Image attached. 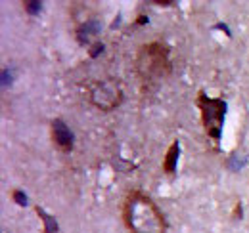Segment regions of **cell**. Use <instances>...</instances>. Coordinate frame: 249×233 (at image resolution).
<instances>
[{"instance_id": "ba28073f", "label": "cell", "mask_w": 249, "mask_h": 233, "mask_svg": "<svg viewBox=\"0 0 249 233\" xmlns=\"http://www.w3.org/2000/svg\"><path fill=\"white\" fill-rule=\"evenodd\" d=\"M23 6L27 8V12H29V14H36V12L40 10V2H25Z\"/></svg>"}, {"instance_id": "277c9868", "label": "cell", "mask_w": 249, "mask_h": 233, "mask_svg": "<svg viewBox=\"0 0 249 233\" xmlns=\"http://www.w3.org/2000/svg\"><path fill=\"white\" fill-rule=\"evenodd\" d=\"M90 101L98 109L102 111H111L115 109L119 103H121V98H123V92L119 88L117 81H98L90 86Z\"/></svg>"}, {"instance_id": "9c48e42d", "label": "cell", "mask_w": 249, "mask_h": 233, "mask_svg": "<svg viewBox=\"0 0 249 233\" xmlns=\"http://www.w3.org/2000/svg\"><path fill=\"white\" fill-rule=\"evenodd\" d=\"M14 199L21 204V206H25V204H27V197H25V195H21L19 191H14Z\"/></svg>"}, {"instance_id": "52a82bcc", "label": "cell", "mask_w": 249, "mask_h": 233, "mask_svg": "<svg viewBox=\"0 0 249 233\" xmlns=\"http://www.w3.org/2000/svg\"><path fill=\"white\" fill-rule=\"evenodd\" d=\"M36 214L44 220V226H46V230H44V233H56L58 232V224H56V220L52 218V216H48L44 210H40V208H36Z\"/></svg>"}, {"instance_id": "3957f363", "label": "cell", "mask_w": 249, "mask_h": 233, "mask_svg": "<svg viewBox=\"0 0 249 233\" xmlns=\"http://www.w3.org/2000/svg\"><path fill=\"white\" fill-rule=\"evenodd\" d=\"M197 107L201 111V122L205 126V132L209 134V138H213L218 144L220 132H222V122H224V113H226V101L220 98H207L205 92H199Z\"/></svg>"}, {"instance_id": "30bf717a", "label": "cell", "mask_w": 249, "mask_h": 233, "mask_svg": "<svg viewBox=\"0 0 249 233\" xmlns=\"http://www.w3.org/2000/svg\"><path fill=\"white\" fill-rule=\"evenodd\" d=\"M100 50H104V46H102V44H96V46H94V48H92V52H90V56H92V58H96Z\"/></svg>"}, {"instance_id": "7a4b0ae2", "label": "cell", "mask_w": 249, "mask_h": 233, "mask_svg": "<svg viewBox=\"0 0 249 233\" xmlns=\"http://www.w3.org/2000/svg\"><path fill=\"white\" fill-rule=\"evenodd\" d=\"M138 75L146 81L152 83L161 77H165L171 69L169 65V50L161 42H152L144 46L138 54Z\"/></svg>"}, {"instance_id": "8992f818", "label": "cell", "mask_w": 249, "mask_h": 233, "mask_svg": "<svg viewBox=\"0 0 249 233\" xmlns=\"http://www.w3.org/2000/svg\"><path fill=\"white\" fill-rule=\"evenodd\" d=\"M178 155H180V144L178 142H173V146L169 147L167 155H165V161H163V170L167 174H173L177 170V163H178Z\"/></svg>"}, {"instance_id": "6da1fadb", "label": "cell", "mask_w": 249, "mask_h": 233, "mask_svg": "<svg viewBox=\"0 0 249 233\" xmlns=\"http://www.w3.org/2000/svg\"><path fill=\"white\" fill-rule=\"evenodd\" d=\"M124 224L132 233H165L167 224L156 203L142 191H132L124 201Z\"/></svg>"}, {"instance_id": "5b68a950", "label": "cell", "mask_w": 249, "mask_h": 233, "mask_svg": "<svg viewBox=\"0 0 249 233\" xmlns=\"http://www.w3.org/2000/svg\"><path fill=\"white\" fill-rule=\"evenodd\" d=\"M52 138H54L56 147H58L60 151H63V153H67V151L73 149V134H71V130L65 126V122L60 120V118L52 122Z\"/></svg>"}]
</instances>
